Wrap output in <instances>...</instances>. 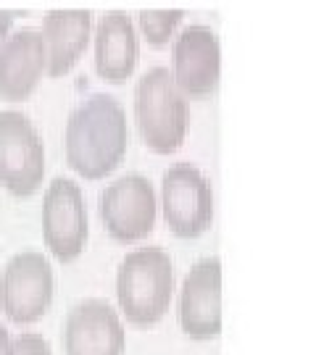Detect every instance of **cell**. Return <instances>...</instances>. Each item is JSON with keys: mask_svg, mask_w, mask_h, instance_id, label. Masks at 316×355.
I'll return each mask as SVG.
<instances>
[{"mask_svg": "<svg viewBox=\"0 0 316 355\" xmlns=\"http://www.w3.org/2000/svg\"><path fill=\"white\" fill-rule=\"evenodd\" d=\"M129 145L124 105L114 95L95 92L69 114L63 129L66 164L85 179H103L122 164Z\"/></svg>", "mask_w": 316, "mask_h": 355, "instance_id": "6da1fadb", "label": "cell"}, {"mask_svg": "<svg viewBox=\"0 0 316 355\" xmlns=\"http://www.w3.org/2000/svg\"><path fill=\"white\" fill-rule=\"evenodd\" d=\"M174 295V263L164 248L145 245L122 258L116 268V300L126 321L153 327L166 316Z\"/></svg>", "mask_w": 316, "mask_h": 355, "instance_id": "7a4b0ae2", "label": "cell"}, {"mask_svg": "<svg viewBox=\"0 0 316 355\" xmlns=\"http://www.w3.org/2000/svg\"><path fill=\"white\" fill-rule=\"evenodd\" d=\"M135 121L153 153H174L190 124L188 98L179 92L169 66H153L135 85Z\"/></svg>", "mask_w": 316, "mask_h": 355, "instance_id": "3957f363", "label": "cell"}, {"mask_svg": "<svg viewBox=\"0 0 316 355\" xmlns=\"http://www.w3.org/2000/svg\"><path fill=\"white\" fill-rule=\"evenodd\" d=\"M56 295V274L40 250H19L0 271V311L13 324H35L48 313Z\"/></svg>", "mask_w": 316, "mask_h": 355, "instance_id": "277c9868", "label": "cell"}, {"mask_svg": "<svg viewBox=\"0 0 316 355\" xmlns=\"http://www.w3.org/2000/svg\"><path fill=\"white\" fill-rule=\"evenodd\" d=\"M45 179V142L22 111H0V184L16 198H29Z\"/></svg>", "mask_w": 316, "mask_h": 355, "instance_id": "5b68a950", "label": "cell"}, {"mask_svg": "<svg viewBox=\"0 0 316 355\" xmlns=\"http://www.w3.org/2000/svg\"><path fill=\"white\" fill-rule=\"evenodd\" d=\"M161 211L169 229L195 240L214 221V190L201 168L190 161L172 164L161 177Z\"/></svg>", "mask_w": 316, "mask_h": 355, "instance_id": "8992f818", "label": "cell"}, {"mask_svg": "<svg viewBox=\"0 0 316 355\" xmlns=\"http://www.w3.org/2000/svg\"><path fill=\"white\" fill-rule=\"evenodd\" d=\"M42 237L61 263L85 253L90 237L85 192L69 177H56L42 195Z\"/></svg>", "mask_w": 316, "mask_h": 355, "instance_id": "52a82bcc", "label": "cell"}, {"mask_svg": "<svg viewBox=\"0 0 316 355\" xmlns=\"http://www.w3.org/2000/svg\"><path fill=\"white\" fill-rule=\"evenodd\" d=\"M103 227L119 242H138L156 227L158 198L151 179L142 174H124L106 184L98 198Z\"/></svg>", "mask_w": 316, "mask_h": 355, "instance_id": "ba28073f", "label": "cell"}, {"mask_svg": "<svg viewBox=\"0 0 316 355\" xmlns=\"http://www.w3.org/2000/svg\"><path fill=\"white\" fill-rule=\"evenodd\" d=\"M169 74L185 98H206L222 79V45L208 24L182 26L172 40Z\"/></svg>", "mask_w": 316, "mask_h": 355, "instance_id": "9c48e42d", "label": "cell"}, {"mask_svg": "<svg viewBox=\"0 0 316 355\" xmlns=\"http://www.w3.org/2000/svg\"><path fill=\"white\" fill-rule=\"evenodd\" d=\"M179 327L190 340H214L222 331V261H195L179 287Z\"/></svg>", "mask_w": 316, "mask_h": 355, "instance_id": "30bf717a", "label": "cell"}, {"mask_svg": "<svg viewBox=\"0 0 316 355\" xmlns=\"http://www.w3.org/2000/svg\"><path fill=\"white\" fill-rule=\"evenodd\" d=\"M124 324L108 300L85 297L69 308L63 321L66 355H124Z\"/></svg>", "mask_w": 316, "mask_h": 355, "instance_id": "8fae6325", "label": "cell"}, {"mask_svg": "<svg viewBox=\"0 0 316 355\" xmlns=\"http://www.w3.org/2000/svg\"><path fill=\"white\" fill-rule=\"evenodd\" d=\"M45 74V42L35 26L13 29L0 42V98L24 101Z\"/></svg>", "mask_w": 316, "mask_h": 355, "instance_id": "7c38bea8", "label": "cell"}, {"mask_svg": "<svg viewBox=\"0 0 316 355\" xmlns=\"http://www.w3.org/2000/svg\"><path fill=\"white\" fill-rule=\"evenodd\" d=\"M95 37V71L101 79L119 85L135 74L140 61V35L135 21L122 8H111L92 26Z\"/></svg>", "mask_w": 316, "mask_h": 355, "instance_id": "4fadbf2b", "label": "cell"}, {"mask_svg": "<svg viewBox=\"0 0 316 355\" xmlns=\"http://www.w3.org/2000/svg\"><path fill=\"white\" fill-rule=\"evenodd\" d=\"M40 35L45 42V74H69L92 37V11L76 6L51 8L42 16Z\"/></svg>", "mask_w": 316, "mask_h": 355, "instance_id": "5bb4252c", "label": "cell"}, {"mask_svg": "<svg viewBox=\"0 0 316 355\" xmlns=\"http://www.w3.org/2000/svg\"><path fill=\"white\" fill-rule=\"evenodd\" d=\"M182 19H185V8H140L135 29H140L151 45L161 48V45H169V40H174Z\"/></svg>", "mask_w": 316, "mask_h": 355, "instance_id": "9a60e30c", "label": "cell"}, {"mask_svg": "<svg viewBox=\"0 0 316 355\" xmlns=\"http://www.w3.org/2000/svg\"><path fill=\"white\" fill-rule=\"evenodd\" d=\"M11 355H53V350L38 331H19L11 337Z\"/></svg>", "mask_w": 316, "mask_h": 355, "instance_id": "2e32d148", "label": "cell"}, {"mask_svg": "<svg viewBox=\"0 0 316 355\" xmlns=\"http://www.w3.org/2000/svg\"><path fill=\"white\" fill-rule=\"evenodd\" d=\"M13 21H16V11L13 8H0V42L13 32Z\"/></svg>", "mask_w": 316, "mask_h": 355, "instance_id": "e0dca14e", "label": "cell"}, {"mask_svg": "<svg viewBox=\"0 0 316 355\" xmlns=\"http://www.w3.org/2000/svg\"><path fill=\"white\" fill-rule=\"evenodd\" d=\"M0 355H11V331L0 324Z\"/></svg>", "mask_w": 316, "mask_h": 355, "instance_id": "ac0fdd59", "label": "cell"}]
</instances>
